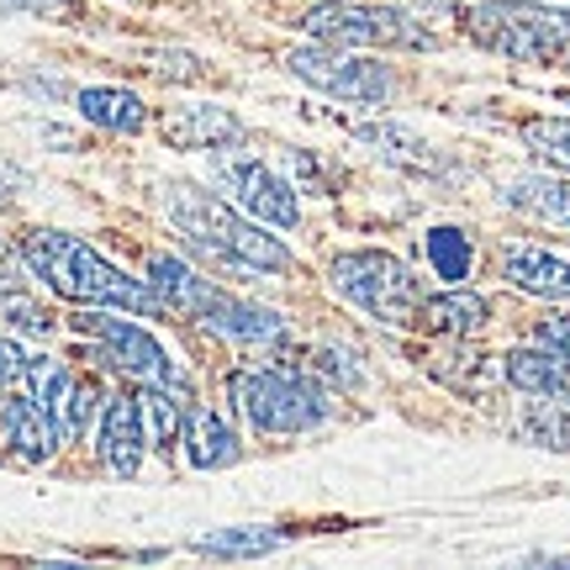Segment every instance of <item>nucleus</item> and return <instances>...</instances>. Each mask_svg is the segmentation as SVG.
I'll use <instances>...</instances> for the list:
<instances>
[{
	"instance_id": "7c9ffc66",
	"label": "nucleus",
	"mask_w": 570,
	"mask_h": 570,
	"mask_svg": "<svg viewBox=\"0 0 570 570\" xmlns=\"http://www.w3.org/2000/svg\"><path fill=\"white\" fill-rule=\"evenodd\" d=\"M17 269H21V248H11L6 238H0V285L17 281Z\"/></svg>"
},
{
	"instance_id": "a878e982",
	"label": "nucleus",
	"mask_w": 570,
	"mask_h": 570,
	"mask_svg": "<svg viewBox=\"0 0 570 570\" xmlns=\"http://www.w3.org/2000/svg\"><path fill=\"white\" fill-rule=\"evenodd\" d=\"M0 317L11 327H21V333H32V338H48V333H53V312L42 302H32V296H21V291H6V296H0Z\"/></svg>"
},
{
	"instance_id": "f03ea898",
	"label": "nucleus",
	"mask_w": 570,
	"mask_h": 570,
	"mask_svg": "<svg viewBox=\"0 0 570 570\" xmlns=\"http://www.w3.org/2000/svg\"><path fill=\"white\" fill-rule=\"evenodd\" d=\"M21 265L32 269L53 296L75 306H111V312H132V317H159L164 312L159 296L148 291V281L122 275L106 254H96L85 238L59 233V227L21 233Z\"/></svg>"
},
{
	"instance_id": "0eeeda50",
	"label": "nucleus",
	"mask_w": 570,
	"mask_h": 570,
	"mask_svg": "<svg viewBox=\"0 0 570 570\" xmlns=\"http://www.w3.org/2000/svg\"><path fill=\"white\" fill-rule=\"evenodd\" d=\"M75 327L90 333V338L101 344L106 365H117L127 381H138V386H159V391H169V396L190 402V375L169 360V348H164L148 327L127 323V317H111V312H85V317H75Z\"/></svg>"
},
{
	"instance_id": "393cba45",
	"label": "nucleus",
	"mask_w": 570,
	"mask_h": 570,
	"mask_svg": "<svg viewBox=\"0 0 570 570\" xmlns=\"http://www.w3.org/2000/svg\"><path fill=\"white\" fill-rule=\"evenodd\" d=\"M523 142L533 148V159H544L550 169L570 175V117H533L523 127Z\"/></svg>"
},
{
	"instance_id": "9b49d317",
	"label": "nucleus",
	"mask_w": 570,
	"mask_h": 570,
	"mask_svg": "<svg viewBox=\"0 0 570 570\" xmlns=\"http://www.w3.org/2000/svg\"><path fill=\"white\" fill-rule=\"evenodd\" d=\"M96 454L117 481H132L148 454V428H142V402L138 396H111L101 407V428H96Z\"/></svg>"
},
{
	"instance_id": "c85d7f7f",
	"label": "nucleus",
	"mask_w": 570,
	"mask_h": 570,
	"mask_svg": "<svg viewBox=\"0 0 570 570\" xmlns=\"http://www.w3.org/2000/svg\"><path fill=\"white\" fill-rule=\"evenodd\" d=\"M539 344L570 360V312H560V317H544V323H539Z\"/></svg>"
},
{
	"instance_id": "bb28decb",
	"label": "nucleus",
	"mask_w": 570,
	"mask_h": 570,
	"mask_svg": "<svg viewBox=\"0 0 570 570\" xmlns=\"http://www.w3.org/2000/svg\"><path fill=\"white\" fill-rule=\"evenodd\" d=\"M27 360H32V354H27L17 338H0V402H6V396L21 386V375H27Z\"/></svg>"
},
{
	"instance_id": "1a4fd4ad",
	"label": "nucleus",
	"mask_w": 570,
	"mask_h": 570,
	"mask_svg": "<svg viewBox=\"0 0 570 570\" xmlns=\"http://www.w3.org/2000/svg\"><path fill=\"white\" fill-rule=\"evenodd\" d=\"M212 180L223 185L227 202L244 206L254 223L281 227V233H291V227L302 223V202H296V185L285 180L281 169H269L265 159H254V154H233V148L212 154Z\"/></svg>"
},
{
	"instance_id": "4be33fe9",
	"label": "nucleus",
	"mask_w": 570,
	"mask_h": 570,
	"mask_svg": "<svg viewBox=\"0 0 570 570\" xmlns=\"http://www.w3.org/2000/svg\"><path fill=\"white\" fill-rule=\"evenodd\" d=\"M285 544L281 529H212V533H196L190 550L196 554H212V560H265Z\"/></svg>"
},
{
	"instance_id": "423d86ee",
	"label": "nucleus",
	"mask_w": 570,
	"mask_h": 570,
	"mask_svg": "<svg viewBox=\"0 0 570 570\" xmlns=\"http://www.w3.org/2000/svg\"><path fill=\"white\" fill-rule=\"evenodd\" d=\"M285 75H296V80L312 85V90L327 96V101L365 106V111L386 106L391 90H396V80H391L386 63L365 59L360 48H333V42H306V48H291V53H285Z\"/></svg>"
},
{
	"instance_id": "20e7f679",
	"label": "nucleus",
	"mask_w": 570,
	"mask_h": 570,
	"mask_svg": "<svg viewBox=\"0 0 570 570\" xmlns=\"http://www.w3.org/2000/svg\"><path fill=\"white\" fill-rule=\"evenodd\" d=\"M327 281L348 306H360L375 323L386 327L417 323V306H423L417 275H412L407 259H396L386 248H344V254H333Z\"/></svg>"
},
{
	"instance_id": "6ab92c4d",
	"label": "nucleus",
	"mask_w": 570,
	"mask_h": 570,
	"mask_svg": "<svg viewBox=\"0 0 570 570\" xmlns=\"http://www.w3.org/2000/svg\"><path fill=\"white\" fill-rule=\"evenodd\" d=\"M180 444H185V460L196 470H223L238 460V433L227 428V417H217L212 407H190L185 412V428H180Z\"/></svg>"
},
{
	"instance_id": "2f4dec72",
	"label": "nucleus",
	"mask_w": 570,
	"mask_h": 570,
	"mask_svg": "<svg viewBox=\"0 0 570 570\" xmlns=\"http://www.w3.org/2000/svg\"><path fill=\"white\" fill-rule=\"evenodd\" d=\"M6 202H11V196H6V190H0V206H6Z\"/></svg>"
},
{
	"instance_id": "39448f33",
	"label": "nucleus",
	"mask_w": 570,
	"mask_h": 570,
	"mask_svg": "<svg viewBox=\"0 0 570 570\" xmlns=\"http://www.w3.org/2000/svg\"><path fill=\"white\" fill-rule=\"evenodd\" d=\"M227 396L259 433H306L327 417V391L296 370H233Z\"/></svg>"
},
{
	"instance_id": "4468645a",
	"label": "nucleus",
	"mask_w": 570,
	"mask_h": 570,
	"mask_svg": "<svg viewBox=\"0 0 570 570\" xmlns=\"http://www.w3.org/2000/svg\"><path fill=\"white\" fill-rule=\"evenodd\" d=\"M202 323L212 327V333L233 338V344H244V348L285 344V333H291L281 312H269V306H254V302H238V296H227V291H217V302L202 312Z\"/></svg>"
},
{
	"instance_id": "2eb2a0df",
	"label": "nucleus",
	"mask_w": 570,
	"mask_h": 570,
	"mask_svg": "<svg viewBox=\"0 0 570 570\" xmlns=\"http://www.w3.org/2000/svg\"><path fill=\"white\" fill-rule=\"evenodd\" d=\"M169 148H233L244 138V122L227 106H180L159 122Z\"/></svg>"
},
{
	"instance_id": "6e6552de",
	"label": "nucleus",
	"mask_w": 570,
	"mask_h": 570,
	"mask_svg": "<svg viewBox=\"0 0 570 570\" xmlns=\"http://www.w3.org/2000/svg\"><path fill=\"white\" fill-rule=\"evenodd\" d=\"M306 38L333 48H428V32L396 6H354V0H323L302 17Z\"/></svg>"
},
{
	"instance_id": "f257e3e1",
	"label": "nucleus",
	"mask_w": 570,
	"mask_h": 570,
	"mask_svg": "<svg viewBox=\"0 0 570 570\" xmlns=\"http://www.w3.org/2000/svg\"><path fill=\"white\" fill-rule=\"evenodd\" d=\"M164 217L175 223V233L196 254L217 259V265L248 269V275H291L296 269L281 233H265V223H254L244 206L223 202V196H212L190 180L164 185Z\"/></svg>"
},
{
	"instance_id": "ddd939ff",
	"label": "nucleus",
	"mask_w": 570,
	"mask_h": 570,
	"mask_svg": "<svg viewBox=\"0 0 570 570\" xmlns=\"http://www.w3.org/2000/svg\"><path fill=\"white\" fill-rule=\"evenodd\" d=\"M148 291L159 296V306L169 317H196V323H202V312L217 302L223 285H212L206 275H196L180 254H148Z\"/></svg>"
},
{
	"instance_id": "a211bd4d",
	"label": "nucleus",
	"mask_w": 570,
	"mask_h": 570,
	"mask_svg": "<svg viewBox=\"0 0 570 570\" xmlns=\"http://www.w3.org/2000/svg\"><path fill=\"white\" fill-rule=\"evenodd\" d=\"M75 106H80L85 122L101 127V132H122V138H132V132L148 127V106H142V96L138 90H122V85H85L80 96H75Z\"/></svg>"
},
{
	"instance_id": "473e14b6",
	"label": "nucleus",
	"mask_w": 570,
	"mask_h": 570,
	"mask_svg": "<svg viewBox=\"0 0 570 570\" xmlns=\"http://www.w3.org/2000/svg\"><path fill=\"white\" fill-rule=\"evenodd\" d=\"M566 101H570V96H566Z\"/></svg>"
},
{
	"instance_id": "f8f14e48",
	"label": "nucleus",
	"mask_w": 570,
	"mask_h": 570,
	"mask_svg": "<svg viewBox=\"0 0 570 570\" xmlns=\"http://www.w3.org/2000/svg\"><path fill=\"white\" fill-rule=\"evenodd\" d=\"M0 444L11 449L21 465H42V460H53V449H59V428H53V417H48L27 391H11V396L0 402Z\"/></svg>"
},
{
	"instance_id": "cd10ccee",
	"label": "nucleus",
	"mask_w": 570,
	"mask_h": 570,
	"mask_svg": "<svg viewBox=\"0 0 570 570\" xmlns=\"http://www.w3.org/2000/svg\"><path fill=\"white\" fill-rule=\"evenodd\" d=\"M312 370H317V375H333V381H338V386H360V370L348 365V354H338V348H317V354H312Z\"/></svg>"
},
{
	"instance_id": "7ed1b4c3",
	"label": "nucleus",
	"mask_w": 570,
	"mask_h": 570,
	"mask_svg": "<svg viewBox=\"0 0 570 570\" xmlns=\"http://www.w3.org/2000/svg\"><path fill=\"white\" fill-rule=\"evenodd\" d=\"M470 38L512 63H550L570 48V6L544 0H481L465 11Z\"/></svg>"
},
{
	"instance_id": "5701e85b",
	"label": "nucleus",
	"mask_w": 570,
	"mask_h": 570,
	"mask_svg": "<svg viewBox=\"0 0 570 570\" xmlns=\"http://www.w3.org/2000/svg\"><path fill=\"white\" fill-rule=\"evenodd\" d=\"M428 265L444 285H465L470 265H475V248H470L465 227H428Z\"/></svg>"
},
{
	"instance_id": "b1692460",
	"label": "nucleus",
	"mask_w": 570,
	"mask_h": 570,
	"mask_svg": "<svg viewBox=\"0 0 570 570\" xmlns=\"http://www.w3.org/2000/svg\"><path fill=\"white\" fill-rule=\"evenodd\" d=\"M518 439H529L539 449H570V407L566 402H550V396H533L523 417H518Z\"/></svg>"
},
{
	"instance_id": "dca6fc26",
	"label": "nucleus",
	"mask_w": 570,
	"mask_h": 570,
	"mask_svg": "<svg viewBox=\"0 0 570 570\" xmlns=\"http://www.w3.org/2000/svg\"><path fill=\"white\" fill-rule=\"evenodd\" d=\"M502 375L523 396H550V402H570V360L544 344H523L502 360Z\"/></svg>"
},
{
	"instance_id": "c756f323",
	"label": "nucleus",
	"mask_w": 570,
	"mask_h": 570,
	"mask_svg": "<svg viewBox=\"0 0 570 570\" xmlns=\"http://www.w3.org/2000/svg\"><path fill=\"white\" fill-rule=\"evenodd\" d=\"M6 11H27V17H42V21H53V17H63L75 0H0Z\"/></svg>"
},
{
	"instance_id": "f3484780",
	"label": "nucleus",
	"mask_w": 570,
	"mask_h": 570,
	"mask_svg": "<svg viewBox=\"0 0 570 570\" xmlns=\"http://www.w3.org/2000/svg\"><path fill=\"white\" fill-rule=\"evenodd\" d=\"M502 275L508 285L529 291V296H544V302H570V259L550 254V248L518 244L502 254Z\"/></svg>"
},
{
	"instance_id": "aec40b11",
	"label": "nucleus",
	"mask_w": 570,
	"mask_h": 570,
	"mask_svg": "<svg viewBox=\"0 0 570 570\" xmlns=\"http://www.w3.org/2000/svg\"><path fill=\"white\" fill-rule=\"evenodd\" d=\"M502 202L512 212H529L539 223L570 227V175H512L502 185Z\"/></svg>"
},
{
	"instance_id": "412c9836",
	"label": "nucleus",
	"mask_w": 570,
	"mask_h": 570,
	"mask_svg": "<svg viewBox=\"0 0 570 570\" xmlns=\"http://www.w3.org/2000/svg\"><path fill=\"white\" fill-rule=\"evenodd\" d=\"M417 323L428 333H444V338H470V333H481L491 323V306L481 296H470V291H444V296H423Z\"/></svg>"
},
{
	"instance_id": "9d476101",
	"label": "nucleus",
	"mask_w": 570,
	"mask_h": 570,
	"mask_svg": "<svg viewBox=\"0 0 570 570\" xmlns=\"http://www.w3.org/2000/svg\"><path fill=\"white\" fill-rule=\"evenodd\" d=\"M21 391H27V396H32V402L53 417V428H59V444H80L85 428H90V417H96V402H101L96 381L75 375L69 365L48 360V354H32V360H27Z\"/></svg>"
}]
</instances>
